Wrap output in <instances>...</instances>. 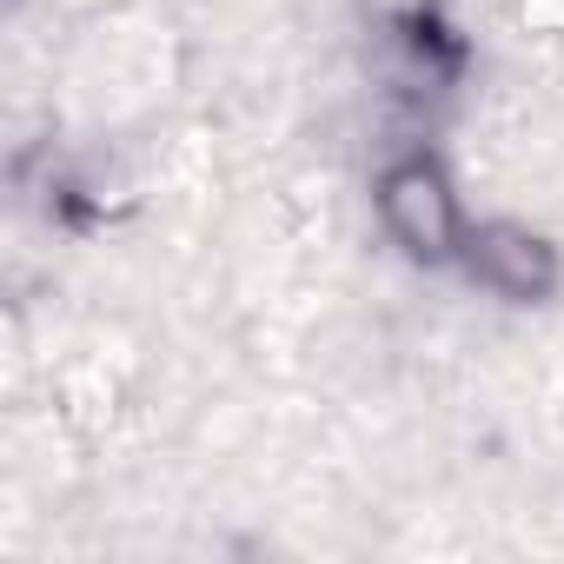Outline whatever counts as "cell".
Wrapping results in <instances>:
<instances>
[{
  "label": "cell",
  "instance_id": "obj_1",
  "mask_svg": "<svg viewBox=\"0 0 564 564\" xmlns=\"http://www.w3.org/2000/svg\"><path fill=\"white\" fill-rule=\"evenodd\" d=\"M386 213H392V226L405 232L412 252H445L452 246V193L425 160H412L386 180Z\"/></svg>",
  "mask_w": 564,
  "mask_h": 564
}]
</instances>
